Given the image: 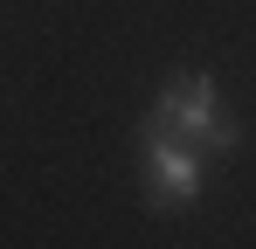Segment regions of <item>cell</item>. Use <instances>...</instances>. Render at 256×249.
I'll use <instances>...</instances> for the list:
<instances>
[{"instance_id":"2","label":"cell","mask_w":256,"mask_h":249,"mask_svg":"<svg viewBox=\"0 0 256 249\" xmlns=\"http://www.w3.org/2000/svg\"><path fill=\"white\" fill-rule=\"evenodd\" d=\"M138 152H146V201L152 208H194L201 201V152L187 138H173L166 124H138Z\"/></svg>"},{"instance_id":"1","label":"cell","mask_w":256,"mask_h":249,"mask_svg":"<svg viewBox=\"0 0 256 249\" xmlns=\"http://www.w3.org/2000/svg\"><path fill=\"white\" fill-rule=\"evenodd\" d=\"M152 124H166L173 138H187L194 152H236L242 146V124L222 111V97H214V76L208 70H187V76H173L160 97H152Z\"/></svg>"}]
</instances>
